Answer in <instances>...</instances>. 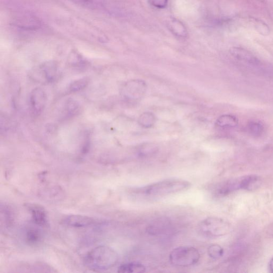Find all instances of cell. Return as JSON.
Wrapping results in <instances>:
<instances>
[{"label": "cell", "instance_id": "obj_28", "mask_svg": "<svg viewBox=\"0 0 273 273\" xmlns=\"http://www.w3.org/2000/svg\"><path fill=\"white\" fill-rule=\"evenodd\" d=\"M269 268L270 271L273 273V258L271 259L269 263Z\"/></svg>", "mask_w": 273, "mask_h": 273}, {"label": "cell", "instance_id": "obj_1", "mask_svg": "<svg viewBox=\"0 0 273 273\" xmlns=\"http://www.w3.org/2000/svg\"><path fill=\"white\" fill-rule=\"evenodd\" d=\"M119 258L116 250L109 246L101 245L86 254L84 263L87 268L101 272L113 267L118 263Z\"/></svg>", "mask_w": 273, "mask_h": 273}, {"label": "cell", "instance_id": "obj_16", "mask_svg": "<svg viewBox=\"0 0 273 273\" xmlns=\"http://www.w3.org/2000/svg\"><path fill=\"white\" fill-rule=\"evenodd\" d=\"M146 271L145 266L142 263L136 262L121 264L118 271L122 273H140Z\"/></svg>", "mask_w": 273, "mask_h": 273}, {"label": "cell", "instance_id": "obj_10", "mask_svg": "<svg viewBox=\"0 0 273 273\" xmlns=\"http://www.w3.org/2000/svg\"><path fill=\"white\" fill-rule=\"evenodd\" d=\"M42 227L35 224L26 226L23 232L24 239L26 243L31 246H35L41 243L43 239Z\"/></svg>", "mask_w": 273, "mask_h": 273}, {"label": "cell", "instance_id": "obj_24", "mask_svg": "<svg viewBox=\"0 0 273 273\" xmlns=\"http://www.w3.org/2000/svg\"><path fill=\"white\" fill-rule=\"evenodd\" d=\"M65 109L68 116H73L78 113L79 105L77 102L73 100H69L66 103Z\"/></svg>", "mask_w": 273, "mask_h": 273}, {"label": "cell", "instance_id": "obj_23", "mask_svg": "<svg viewBox=\"0 0 273 273\" xmlns=\"http://www.w3.org/2000/svg\"><path fill=\"white\" fill-rule=\"evenodd\" d=\"M69 1L85 8L90 9L101 8V3L97 0H69Z\"/></svg>", "mask_w": 273, "mask_h": 273}, {"label": "cell", "instance_id": "obj_7", "mask_svg": "<svg viewBox=\"0 0 273 273\" xmlns=\"http://www.w3.org/2000/svg\"><path fill=\"white\" fill-rule=\"evenodd\" d=\"M46 95L41 88L36 87L30 95V107L32 115L37 117L45 109L46 104Z\"/></svg>", "mask_w": 273, "mask_h": 273}, {"label": "cell", "instance_id": "obj_13", "mask_svg": "<svg viewBox=\"0 0 273 273\" xmlns=\"http://www.w3.org/2000/svg\"><path fill=\"white\" fill-rule=\"evenodd\" d=\"M231 55L237 60L251 65H257L260 63L259 59L252 53L242 48L233 47L230 50Z\"/></svg>", "mask_w": 273, "mask_h": 273}, {"label": "cell", "instance_id": "obj_15", "mask_svg": "<svg viewBox=\"0 0 273 273\" xmlns=\"http://www.w3.org/2000/svg\"><path fill=\"white\" fill-rule=\"evenodd\" d=\"M169 226L170 222L168 219H159L148 226L147 231L152 235H159L166 231Z\"/></svg>", "mask_w": 273, "mask_h": 273}, {"label": "cell", "instance_id": "obj_3", "mask_svg": "<svg viewBox=\"0 0 273 273\" xmlns=\"http://www.w3.org/2000/svg\"><path fill=\"white\" fill-rule=\"evenodd\" d=\"M199 233L208 237H217L230 233L231 226L225 220L217 217H208L198 225Z\"/></svg>", "mask_w": 273, "mask_h": 273}, {"label": "cell", "instance_id": "obj_17", "mask_svg": "<svg viewBox=\"0 0 273 273\" xmlns=\"http://www.w3.org/2000/svg\"><path fill=\"white\" fill-rule=\"evenodd\" d=\"M217 125L222 128H233L238 125V121L233 116L224 115L218 119Z\"/></svg>", "mask_w": 273, "mask_h": 273}, {"label": "cell", "instance_id": "obj_11", "mask_svg": "<svg viewBox=\"0 0 273 273\" xmlns=\"http://www.w3.org/2000/svg\"><path fill=\"white\" fill-rule=\"evenodd\" d=\"M63 223L69 227L83 228L93 226L98 222L94 218L80 215L67 216L63 220Z\"/></svg>", "mask_w": 273, "mask_h": 273}, {"label": "cell", "instance_id": "obj_8", "mask_svg": "<svg viewBox=\"0 0 273 273\" xmlns=\"http://www.w3.org/2000/svg\"><path fill=\"white\" fill-rule=\"evenodd\" d=\"M146 91V84L142 80H132L127 83L123 88V94L126 98L137 100L142 98Z\"/></svg>", "mask_w": 273, "mask_h": 273}, {"label": "cell", "instance_id": "obj_26", "mask_svg": "<svg viewBox=\"0 0 273 273\" xmlns=\"http://www.w3.org/2000/svg\"><path fill=\"white\" fill-rule=\"evenodd\" d=\"M249 128L251 133L254 135H260L263 131L262 126L257 122H251Z\"/></svg>", "mask_w": 273, "mask_h": 273}, {"label": "cell", "instance_id": "obj_2", "mask_svg": "<svg viewBox=\"0 0 273 273\" xmlns=\"http://www.w3.org/2000/svg\"><path fill=\"white\" fill-rule=\"evenodd\" d=\"M191 183L182 179H166L137 190V193L148 197H163L186 191Z\"/></svg>", "mask_w": 273, "mask_h": 273}, {"label": "cell", "instance_id": "obj_14", "mask_svg": "<svg viewBox=\"0 0 273 273\" xmlns=\"http://www.w3.org/2000/svg\"><path fill=\"white\" fill-rule=\"evenodd\" d=\"M169 31L176 37L179 38H187L188 31L186 26L182 22L175 19H171L167 23Z\"/></svg>", "mask_w": 273, "mask_h": 273}, {"label": "cell", "instance_id": "obj_22", "mask_svg": "<svg viewBox=\"0 0 273 273\" xmlns=\"http://www.w3.org/2000/svg\"><path fill=\"white\" fill-rule=\"evenodd\" d=\"M252 22L253 23V25L255 29L261 35L266 36L270 33V30L268 26L263 22L260 20L253 19Z\"/></svg>", "mask_w": 273, "mask_h": 273}, {"label": "cell", "instance_id": "obj_12", "mask_svg": "<svg viewBox=\"0 0 273 273\" xmlns=\"http://www.w3.org/2000/svg\"><path fill=\"white\" fill-rule=\"evenodd\" d=\"M26 207L32 215L33 222L42 227L48 226V214L43 207L38 204H29L26 205Z\"/></svg>", "mask_w": 273, "mask_h": 273}, {"label": "cell", "instance_id": "obj_9", "mask_svg": "<svg viewBox=\"0 0 273 273\" xmlns=\"http://www.w3.org/2000/svg\"><path fill=\"white\" fill-rule=\"evenodd\" d=\"M17 28L23 31H35L39 29L41 22L37 17L26 14L18 17L14 22Z\"/></svg>", "mask_w": 273, "mask_h": 273}, {"label": "cell", "instance_id": "obj_20", "mask_svg": "<svg viewBox=\"0 0 273 273\" xmlns=\"http://www.w3.org/2000/svg\"><path fill=\"white\" fill-rule=\"evenodd\" d=\"M224 251L221 246L218 244H212L209 246L208 253L210 257L214 259L221 258L224 254Z\"/></svg>", "mask_w": 273, "mask_h": 273}, {"label": "cell", "instance_id": "obj_18", "mask_svg": "<svg viewBox=\"0 0 273 273\" xmlns=\"http://www.w3.org/2000/svg\"><path fill=\"white\" fill-rule=\"evenodd\" d=\"M155 122V118L152 113H144L138 119L139 124L145 128L152 127Z\"/></svg>", "mask_w": 273, "mask_h": 273}, {"label": "cell", "instance_id": "obj_27", "mask_svg": "<svg viewBox=\"0 0 273 273\" xmlns=\"http://www.w3.org/2000/svg\"><path fill=\"white\" fill-rule=\"evenodd\" d=\"M156 152V148L152 146H146L145 148H142L139 151V154L141 156H145L148 155L152 154Z\"/></svg>", "mask_w": 273, "mask_h": 273}, {"label": "cell", "instance_id": "obj_5", "mask_svg": "<svg viewBox=\"0 0 273 273\" xmlns=\"http://www.w3.org/2000/svg\"><path fill=\"white\" fill-rule=\"evenodd\" d=\"M253 183L252 175L230 179L216 185L212 189L213 195L216 197H225L237 190L250 191Z\"/></svg>", "mask_w": 273, "mask_h": 273}, {"label": "cell", "instance_id": "obj_6", "mask_svg": "<svg viewBox=\"0 0 273 273\" xmlns=\"http://www.w3.org/2000/svg\"><path fill=\"white\" fill-rule=\"evenodd\" d=\"M59 74L58 67L56 62L53 61L44 63L38 68L35 69L33 77L39 82L52 83L58 77Z\"/></svg>", "mask_w": 273, "mask_h": 273}, {"label": "cell", "instance_id": "obj_25", "mask_svg": "<svg viewBox=\"0 0 273 273\" xmlns=\"http://www.w3.org/2000/svg\"><path fill=\"white\" fill-rule=\"evenodd\" d=\"M151 6L159 10H163L168 6V0H147Z\"/></svg>", "mask_w": 273, "mask_h": 273}, {"label": "cell", "instance_id": "obj_19", "mask_svg": "<svg viewBox=\"0 0 273 273\" xmlns=\"http://www.w3.org/2000/svg\"><path fill=\"white\" fill-rule=\"evenodd\" d=\"M13 214V211L10 207L2 205L1 217L2 218H4V220H2V222H5V224L7 227L10 226L13 224L14 221V215Z\"/></svg>", "mask_w": 273, "mask_h": 273}, {"label": "cell", "instance_id": "obj_4", "mask_svg": "<svg viewBox=\"0 0 273 273\" xmlns=\"http://www.w3.org/2000/svg\"><path fill=\"white\" fill-rule=\"evenodd\" d=\"M201 257L199 250L190 246H181L173 249L169 254L172 265L178 267H190L196 265Z\"/></svg>", "mask_w": 273, "mask_h": 273}, {"label": "cell", "instance_id": "obj_21", "mask_svg": "<svg viewBox=\"0 0 273 273\" xmlns=\"http://www.w3.org/2000/svg\"><path fill=\"white\" fill-rule=\"evenodd\" d=\"M88 82H89V80L86 77L79 79L70 84L68 90L72 93L80 91L86 87Z\"/></svg>", "mask_w": 273, "mask_h": 273}]
</instances>
